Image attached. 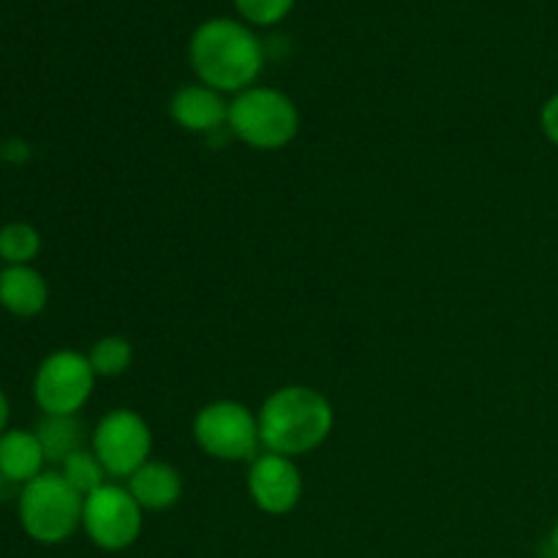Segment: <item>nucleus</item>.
<instances>
[{
	"instance_id": "obj_1",
	"label": "nucleus",
	"mask_w": 558,
	"mask_h": 558,
	"mask_svg": "<svg viewBox=\"0 0 558 558\" xmlns=\"http://www.w3.org/2000/svg\"><path fill=\"white\" fill-rule=\"evenodd\" d=\"M189 60L202 85L218 93L254 87L265 65V49L248 25L229 16L202 22L189 44Z\"/></svg>"
},
{
	"instance_id": "obj_2",
	"label": "nucleus",
	"mask_w": 558,
	"mask_h": 558,
	"mask_svg": "<svg viewBox=\"0 0 558 558\" xmlns=\"http://www.w3.org/2000/svg\"><path fill=\"white\" fill-rule=\"evenodd\" d=\"M256 417L267 452L287 458L314 452L325 445L336 425L332 403L319 390L305 385H287L267 396Z\"/></svg>"
},
{
	"instance_id": "obj_3",
	"label": "nucleus",
	"mask_w": 558,
	"mask_h": 558,
	"mask_svg": "<svg viewBox=\"0 0 558 558\" xmlns=\"http://www.w3.org/2000/svg\"><path fill=\"white\" fill-rule=\"evenodd\" d=\"M85 499L71 488L60 472L38 474L22 485L20 523L22 532L38 545H60L82 529Z\"/></svg>"
},
{
	"instance_id": "obj_4",
	"label": "nucleus",
	"mask_w": 558,
	"mask_h": 558,
	"mask_svg": "<svg viewBox=\"0 0 558 558\" xmlns=\"http://www.w3.org/2000/svg\"><path fill=\"white\" fill-rule=\"evenodd\" d=\"M229 129L254 150H281L300 131V112L287 93L254 85L229 104Z\"/></svg>"
},
{
	"instance_id": "obj_5",
	"label": "nucleus",
	"mask_w": 558,
	"mask_h": 558,
	"mask_svg": "<svg viewBox=\"0 0 558 558\" xmlns=\"http://www.w3.org/2000/svg\"><path fill=\"white\" fill-rule=\"evenodd\" d=\"M194 441L216 461H254L259 439V417L245 403L213 401L194 417Z\"/></svg>"
},
{
	"instance_id": "obj_6",
	"label": "nucleus",
	"mask_w": 558,
	"mask_h": 558,
	"mask_svg": "<svg viewBox=\"0 0 558 558\" xmlns=\"http://www.w3.org/2000/svg\"><path fill=\"white\" fill-rule=\"evenodd\" d=\"M142 515H145V510L136 505L129 488L107 483L93 490L90 496H85L82 529H85L87 539L98 550L120 554V550H129L140 539Z\"/></svg>"
},
{
	"instance_id": "obj_7",
	"label": "nucleus",
	"mask_w": 558,
	"mask_h": 558,
	"mask_svg": "<svg viewBox=\"0 0 558 558\" xmlns=\"http://www.w3.org/2000/svg\"><path fill=\"white\" fill-rule=\"evenodd\" d=\"M96 371L87 354L52 352L33 376V398L44 414H76L93 396Z\"/></svg>"
},
{
	"instance_id": "obj_8",
	"label": "nucleus",
	"mask_w": 558,
	"mask_h": 558,
	"mask_svg": "<svg viewBox=\"0 0 558 558\" xmlns=\"http://www.w3.org/2000/svg\"><path fill=\"white\" fill-rule=\"evenodd\" d=\"M153 434L145 417L131 409H114L93 430V452L109 477H125L150 461Z\"/></svg>"
},
{
	"instance_id": "obj_9",
	"label": "nucleus",
	"mask_w": 558,
	"mask_h": 558,
	"mask_svg": "<svg viewBox=\"0 0 558 558\" xmlns=\"http://www.w3.org/2000/svg\"><path fill=\"white\" fill-rule=\"evenodd\" d=\"M251 501L267 515H289L303 499V474L294 458L265 452L248 469Z\"/></svg>"
},
{
	"instance_id": "obj_10",
	"label": "nucleus",
	"mask_w": 558,
	"mask_h": 558,
	"mask_svg": "<svg viewBox=\"0 0 558 558\" xmlns=\"http://www.w3.org/2000/svg\"><path fill=\"white\" fill-rule=\"evenodd\" d=\"M169 118L191 134H213L229 123V104L223 101V93L196 82L174 90L169 98Z\"/></svg>"
},
{
	"instance_id": "obj_11",
	"label": "nucleus",
	"mask_w": 558,
	"mask_h": 558,
	"mask_svg": "<svg viewBox=\"0 0 558 558\" xmlns=\"http://www.w3.org/2000/svg\"><path fill=\"white\" fill-rule=\"evenodd\" d=\"M49 287L31 265H5L0 270V305L16 319H33L47 308Z\"/></svg>"
},
{
	"instance_id": "obj_12",
	"label": "nucleus",
	"mask_w": 558,
	"mask_h": 558,
	"mask_svg": "<svg viewBox=\"0 0 558 558\" xmlns=\"http://www.w3.org/2000/svg\"><path fill=\"white\" fill-rule=\"evenodd\" d=\"M129 494L145 512H163L183 496V477L163 461H147L129 477Z\"/></svg>"
},
{
	"instance_id": "obj_13",
	"label": "nucleus",
	"mask_w": 558,
	"mask_h": 558,
	"mask_svg": "<svg viewBox=\"0 0 558 558\" xmlns=\"http://www.w3.org/2000/svg\"><path fill=\"white\" fill-rule=\"evenodd\" d=\"M44 447L36 430L11 428L0 436V480L14 485H27L44 474Z\"/></svg>"
},
{
	"instance_id": "obj_14",
	"label": "nucleus",
	"mask_w": 558,
	"mask_h": 558,
	"mask_svg": "<svg viewBox=\"0 0 558 558\" xmlns=\"http://www.w3.org/2000/svg\"><path fill=\"white\" fill-rule=\"evenodd\" d=\"M36 436L41 441L47 461L63 463L65 458L82 450L85 428L76 420V414H44L41 423L36 425Z\"/></svg>"
},
{
	"instance_id": "obj_15",
	"label": "nucleus",
	"mask_w": 558,
	"mask_h": 558,
	"mask_svg": "<svg viewBox=\"0 0 558 558\" xmlns=\"http://www.w3.org/2000/svg\"><path fill=\"white\" fill-rule=\"evenodd\" d=\"M41 251V234L25 221H11L0 227V262L5 265H31Z\"/></svg>"
},
{
	"instance_id": "obj_16",
	"label": "nucleus",
	"mask_w": 558,
	"mask_h": 558,
	"mask_svg": "<svg viewBox=\"0 0 558 558\" xmlns=\"http://www.w3.org/2000/svg\"><path fill=\"white\" fill-rule=\"evenodd\" d=\"M60 474H63L65 483L71 485V488L76 490V494L85 499V496H90L93 490H98L101 485H107V469L101 466V461L96 458V452L93 450H76L74 456L65 458L63 463H60Z\"/></svg>"
},
{
	"instance_id": "obj_17",
	"label": "nucleus",
	"mask_w": 558,
	"mask_h": 558,
	"mask_svg": "<svg viewBox=\"0 0 558 558\" xmlns=\"http://www.w3.org/2000/svg\"><path fill=\"white\" fill-rule=\"evenodd\" d=\"M87 360H90L96 376H120L129 371L131 360H134V349H131L129 338L123 336H104L98 338L96 343L87 352Z\"/></svg>"
},
{
	"instance_id": "obj_18",
	"label": "nucleus",
	"mask_w": 558,
	"mask_h": 558,
	"mask_svg": "<svg viewBox=\"0 0 558 558\" xmlns=\"http://www.w3.org/2000/svg\"><path fill=\"white\" fill-rule=\"evenodd\" d=\"M232 3L243 20L262 27L287 20L289 11L294 9V0H232Z\"/></svg>"
},
{
	"instance_id": "obj_19",
	"label": "nucleus",
	"mask_w": 558,
	"mask_h": 558,
	"mask_svg": "<svg viewBox=\"0 0 558 558\" xmlns=\"http://www.w3.org/2000/svg\"><path fill=\"white\" fill-rule=\"evenodd\" d=\"M539 129L548 136V142H554L558 147V93L543 104V112H539Z\"/></svg>"
},
{
	"instance_id": "obj_20",
	"label": "nucleus",
	"mask_w": 558,
	"mask_h": 558,
	"mask_svg": "<svg viewBox=\"0 0 558 558\" xmlns=\"http://www.w3.org/2000/svg\"><path fill=\"white\" fill-rule=\"evenodd\" d=\"M9 412H11L9 398H5V392L0 390V436H3L5 430H9Z\"/></svg>"
},
{
	"instance_id": "obj_21",
	"label": "nucleus",
	"mask_w": 558,
	"mask_h": 558,
	"mask_svg": "<svg viewBox=\"0 0 558 558\" xmlns=\"http://www.w3.org/2000/svg\"><path fill=\"white\" fill-rule=\"evenodd\" d=\"M550 548H554V556L558 558V521H556L554 532H550Z\"/></svg>"
},
{
	"instance_id": "obj_22",
	"label": "nucleus",
	"mask_w": 558,
	"mask_h": 558,
	"mask_svg": "<svg viewBox=\"0 0 558 558\" xmlns=\"http://www.w3.org/2000/svg\"><path fill=\"white\" fill-rule=\"evenodd\" d=\"M550 558H556V556H550Z\"/></svg>"
}]
</instances>
